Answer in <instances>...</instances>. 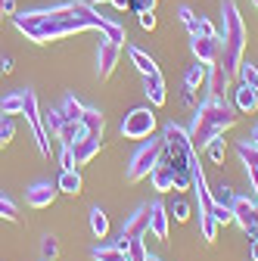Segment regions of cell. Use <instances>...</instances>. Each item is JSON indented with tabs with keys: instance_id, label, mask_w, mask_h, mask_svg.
<instances>
[{
	"instance_id": "obj_1",
	"label": "cell",
	"mask_w": 258,
	"mask_h": 261,
	"mask_svg": "<svg viewBox=\"0 0 258 261\" xmlns=\"http://www.w3.org/2000/svg\"><path fill=\"white\" fill-rule=\"evenodd\" d=\"M13 22L35 44H50V41L78 35V31H87V28L103 31L106 25V19L93 7H87L84 0H72V4H59V7L35 10V13H13Z\"/></svg>"
},
{
	"instance_id": "obj_2",
	"label": "cell",
	"mask_w": 258,
	"mask_h": 261,
	"mask_svg": "<svg viewBox=\"0 0 258 261\" xmlns=\"http://www.w3.org/2000/svg\"><path fill=\"white\" fill-rule=\"evenodd\" d=\"M237 121H240L237 106H230L227 96H215V93H209L205 100L199 103L196 115H193V124H190V130H187L193 149H196V152L205 149L215 137H221L224 130H230Z\"/></svg>"
},
{
	"instance_id": "obj_3",
	"label": "cell",
	"mask_w": 258,
	"mask_h": 261,
	"mask_svg": "<svg viewBox=\"0 0 258 261\" xmlns=\"http://www.w3.org/2000/svg\"><path fill=\"white\" fill-rule=\"evenodd\" d=\"M221 16H224V53H221V65L227 69L230 75H237L240 62H243V50H246V25L240 19V10L234 0H224L221 4Z\"/></svg>"
},
{
	"instance_id": "obj_4",
	"label": "cell",
	"mask_w": 258,
	"mask_h": 261,
	"mask_svg": "<svg viewBox=\"0 0 258 261\" xmlns=\"http://www.w3.org/2000/svg\"><path fill=\"white\" fill-rule=\"evenodd\" d=\"M165 162L174 168V171H193L199 165V155H196V149H193V143H190V134L184 127H177V124H165Z\"/></svg>"
},
{
	"instance_id": "obj_5",
	"label": "cell",
	"mask_w": 258,
	"mask_h": 261,
	"mask_svg": "<svg viewBox=\"0 0 258 261\" xmlns=\"http://www.w3.org/2000/svg\"><path fill=\"white\" fill-rule=\"evenodd\" d=\"M162 155H165V137L143 143V146L131 155V162H127V180L137 184V180L149 177V174H152V168L159 165V162H162Z\"/></svg>"
},
{
	"instance_id": "obj_6",
	"label": "cell",
	"mask_w": 258,
	"mask_h": 261,
	"mask_svg": "<svg viewBox=\"0 0 258 261\" xmlns=\"http://www.w3.org/2000/svg\"><path fill=\"white\" fill-rule=\"evenodd\" d=\"M156 130V115H152V109H134V112H127L124 115V121H121V134L127 137V140H143V137H149Z\"/></svg>"
},
{
	"instance_id": "obj_7",
	"label": "cell",
	"mask_w": 258,
	"mask_h": 261,
	"mask_svg": "<svg viewBox=\"0 0 258 261\" xmlns=\"http://www.w3.org/2000/svg\"><path fill=\"white\" fill-rule=\"evenodd\" d=\"M234 221L243 227V233L249 240L258 237V196L249 199V196H234Z\"/></svg>"
},
{
	"instance_id": "obj_8",
	"label": "cell",
	"mask_w": 258,
	"mask_h": 261,
	"mask_svg": "<svg viewBox=\"0 0 258 261\" xmlns=\"http://www.w3.org/2000/svg\"><path fill=\"white\" fill-rule=\"evenodd\" d=\"M205 75H209V65L199 62V59L187 69V75H184V90H180V103H184V106H193V103H196V93H199V87L205 84Z\"/></svg>"
},
{
	"instance_id": "obj_9",
	"label": "cell",
	"mask_w": 258,
	"mask_h": 261,
	"mask_svg": "<svg viewBox=\"0 0 258 261\" xmlns=\"http://www.w3.org/2000/svg\"><path fill=\"white\" fill-rule=\"evenodd\" d=\"M193 47V56L205 65H215L221 62V53H224V44H221V35H209V38H193L190 41Z\"/></svg>"
},
{
	"instance_id": "obj_10",
	"label": "cell",
	"mask_w": 258,
	"mask_h": 261,
	"mask_svg": "<svg viewBox=\"0 0 258 261\" xmlns=\"http://www.w3.org/2000/svg\"><path fill=\"white\" fill-rule=\"evenodd\" d=\"M118 56H121V44H112V41H100V50H96V75H100V81L112 78L115 65H118Z\"/></svg>"
},
{
	"instance_id": "obj_11",
	"label": "cell",
	"mask_w": 258,
	"mask_h": 261,
	"mask_svg": "<svg viewBox=\"0 0 258 261\" xmlns=\"http://www.w3.org/2000/svg\"><path fill=\"white\" fill-rule=\"evenodd\" d=\"M100 146H103V134H84V137H78L75 143H69V149L75 152V165L90 162L96 152H100Z\"/></svg>"
},
{
	"instance_id": "obj_12",
	"label": "cell",
	"mask_w": 258,
	"mask_h": 261,
	"mask_svg": "<svg viewBox=\"0 0 258 261\" xmlns=\"http://www.w3.org/2000/svg\"><path fill=\"white\" fill-rule=\"evenodd\" d=\"M177 16H180V22L187 25L190 38H209V35H218V31H215V25H212L209 19L196 16V13H193L190 7H180V10H177Z\"/></svg>"
},
{
	"instance_id": "obj_13",
	"label": "cell",
	"mask_w": 258,
	"mask_h": 261,
	"mask_svg": "<svg viewBox=\"0 0 258 261\" xmlns=\"http://www.w3.org/2000/svg\"><path fill=\"white\" fill-rule=\"evenodd\" d=\"M230 72L224 69L221 62H215V65H209V75H205V87H209V93H215V96H227V87H230Z\"/></svg>"
},
{
	"instance_id": "obj_14",
	"label": "cell",
	"mask_w": 258,
	"mask_h": 261,
	"mask_svg": "<svg viewBox=\"0 0 258 261\" xmlns=\"http://www.w3.org/2000/svg\"><path fill=\"white\" fill-rule=\"evenodd\" d=\"M149 233L156 240H165L168 237V208L162 202H149Z\"/></svg>"
},
{
	"instance_id": "obj_15",
	"label": "cell",
	"mask_w": 258,
	"mask_h": 261,
	"mask_svg": "<svg viewBox=\"0 0 258 261\" xmlns=\"http://www.w3.org/2000/svg\"><path fill=\"white\" fill-rule=\"evenodd\" d=\"M143 87H146V96L152 106H165L168 93H165V78L162 72H152V75H143Z\"/></svg>"
},
{
	"instance_id": "obj_16",
	"label": "cell",
	"mask_w": 258,
	"mask_h": 261,
	"mask_svg": "<svg viewBox=\"0 0 258 261\" xmlns=\"http://www.w3.org/2000/svg\"><path fill=\"white\" fill-rule=\"evenodd\" d=\"M56 193H59V187H53V184H35L28 190V205L31 208H44V205H50L53 199H56Z\"/></svg>"
},
{
	"instance_id": "obj_17",
	"label": "cell",
	"mask_w": 258,
	"mask_h": 261,
	"mask_svg": "<svg viewBox=\"0 0 258 261\" xmlns=\"http://www.w3.org/2000/svg\"><path fill=\"white\" fill-rule=\"evenodd\" d=\"M240 159H243V165L249 171V180L255 187V196H258V146L249 140V143H240Z\"/></svg>"
},
{
	"instance_id": "obj_18",
	"label": "cell",
	"mask_w": 258,
	"mask_h": 261,
	"mask_svg": "<svg viewBox=\"0 0 258 261\" xmlns=\"http://www.w3.org/2000/svg\"><path fill=\"white\" fill-rule=\"evenodd\" d=\"M149 180H152V187H156L159 193H165V190H174V168H171L168 162L162 159V162H159V165L152 168Z\"/></svg>"
},
{
	"instance_id": "obj_19",
	"label": "cell",
	"mask_w": 258,
	"mask_h": 261,
	"mask_svg": "<svg viewBox=\"0 0 258 261\" xmlns=\"http://www.w3.org/2000/svg\"><path fill=\"white\" fill-rule=\"evenodd\" d=\"M234 100H237V112H255V109H258V90L240 81V87H237V93H234Z\"/></svg>"
},
{
	"instance_id": "obj_20",
	"label": "cell",
	"mask_w": 258,
	"mask_h": 261,
	"mask_svg": "<svg viewBox=\"0 0 258 261\" xmlns=\"http://www.w3.org/2000/svg\"><path fill=\"white\" fill-rule=\"evenodd\" d=\"M127 56H131V62L137 65V72H140V75H152V72H159L156 59H152L146 50H140V47H127Z\"/></svg>"
},
{
	"instance_id": "obj_21",
	"label": "cell",
	"mask_w": 258,
	"mask_h": 261,
	"mask_svg": "<svg viewBox=\"0 0 258 261\" xmlns=\"http://www.w3.org/2000/svg\"><path fill=\"white\" fill-rule=\"evenodd\" d=\"M59 193H69V196H78L81 193V174H78V168H62V174H59Z\"/></svg>"
},
{
	"instance_id": "obj_22",
	"label": "cell",
	"mask_w": 258,
	"mask_h": 261,
	"mask_svg": "<svg viewBox=\"0 0 258 261\" xmlns=\"http://www.w3.org/2000/svg\"><path fill=\"white\" fill-rule=\"evenodd\" d=\"M22 109H25V87L7 93L4 100H0V112H4V115H19Z\"/></svg>"
},
{
	"instance_id": "obj_23",
	"label": "cell",
	"mask_w": 258,
	"mask_h": 261,
	"mask_svg": "<svg viewBox=\"0 0 258 261\" xmlns=\"http://www.w3.org/2000/svg\"><path fill=\"white\" fill-rule=\"evenodd\" d=\"M59 112H62V115H66L69 121H78V118H81V115L87 112V106H84V103L78 100V96H72V93H69V96H66V100H62V106H59Z\"/></svg>"
},
{
	"instance_id": "obj_24",
	"label": "cell",
	"mask_w": 258,
	"mask_h": 261,
	"mask_svg": "<svg viewBox=\"0 0 258 261\" xmlns=\"http://www.w3.org/2000/svg\"><path fill=\"white\" fill-rule=\"evenodd\" d=\"M90 230H93L96 240H103V237L109 233V218H106L103 208H93V212H90Z\"/></svg>"
},
{
	"instance_id": "obj_25",
	"label": "cell",
	"mask_w": 258,
	"mask_h": 261,
	"mask_svg": "<svg viewBox=\"0 0 258 261\" xmlns=\"http://www.w3.org/2000/svg\"><path fill=\"white\" fill-rule=\"evenodd\" d=\"M234 196H237V193H234L230 187H224V184L215 187V190H212V208L221 205V208H230V212H234Z\"/></svg>"
},
{
	"instance_id": "obj_26",
	"label": "cell",
	"mask_w": 258,
	"mask_h": 261,
	"mask_svg": "<svg viewBox=\"0 0 258 261\" xmlns=\"http://www.w3.org/2000/svg\"><path fill=\"white\" fill-rule=\"evenodd\" d=\"M103 38H106V41H112V44H124V41H127V31H124V25H118V22L106 19V25H103Z\"/></svg>"
},
{
	"instance_id": "obj_27",
	"label": "cell",
	"mask_w": 258,
	"mask_h": 261,
	"mask_svg": "<svg viewBox=\"0 0 258 261\" xmlns=\"http://www.w3.org/2000/svg\"><path fill=\"white\" fill-rule=\"evenodd\" d=\"M237 78H240L243 84H249V87H255V90H258V65H252V62H240Z\"/></svg>"
},
{
	"instance_id": "obj_28",
	"label": "cell",
	"mask_w": 258,
	"mask_h": 261,
	"mask_svg": "<svg viewBox=\"0 0 258 261\" xmlns=\"http://www.w3.org/2000/svg\"><path fill=\"white\" fill-rule=\"evenodd\" d=\"M205 152H209V159L215 162V165H221V162H224V152H227V146H224V134L215 137V140L205 146Z\"/></svg>"
},
{
	"instance_id": "obj_29",
	"label": "cell",
	"mask_w": 258,
	"mask_h": 261,
	"mask_svg": "<svg viewBox=\"0 0 258 261\" xmlns=\"http://www.w3.org/2000/svg\"><path fill=\"white\" fill-rule=\"evenodd\" d=\"M41 255H44V261H53V258L59 255V240H56V237H44V243H41Z\"/></svg>"
},
{
	"instance_id": "obj_30",
	"label": "cell",
	"mask_w": 258,
	"mask_h": 261,
	"mask_svg": "<svg viewBox=\"0 0 258 261\" xmlns=\"http://www.w3.org/2000/svg\"><path fill=\"white\" fill-rule=\"evenodd\" d=\"M168 212H171L174 221H187V218H190V205H187L184 199H174V202L168 205Z\"/></svg>"
},
{
	"instance_id": "obj_31",
	"label": "cell",
	"mask_w": 258,
	"mask_h": 261,
	"mask_svg": "<svg viewBox=\"0 0 258 261\" xmlns=\"http://www.w3.org/2000/svg\"><path fill=\"white\" fill-rule=\"evenodd\" d=\"M127 10H134L137 16L140 13H152L156 10V0H127Z\"/></svg>"
},
{
	"instance_id": "obj_32",
	"label": "cell",
	"mask_w": 258,
	"mask_h": 261,
	"mask_svg": "<svg viewBox=\"0 0 258 261\" xmlns=\"http://www.w3.org/2000/svg\"><path fill=\"white\" fill-rule=\"evenodd\" d=\"M0 218H7V221H19V212H16V205H13L10 199H4V196H0Z\"/></svg>"
},
{
	"instance_id": "obj_33",
	"label": "cell",
	"mask_w": 258,
	"mask_h": 261,
	"mask_svg": "<svg viewBox=\"0 0 258 261\" xmlns=\"http://www.w3.org/2000/svg\"><path fill=\"white\" fill-rule=\"evenodd\" d=\"M13 137V121L10 118H0V143H7Z\"/></svg>"
},
{
	"instance_id": "obj_34",
	"label": "cell",
	"mask_w": 258,
	"mask_h": 261,
	"mask_svg": "<svg viewBox=\"0 0 258 261\" xmlns=\"http://www.w3.org/2000/svg\"><path fill=\"white\" fill-rule=\"evenodd\" d=\"M87 7H96V4H112L115 10H127V0H84Z\"/></svg>"
},
{
	"instance_id": "obj_35",
	"label": "cell",
	"mask_w": 258,
	"mask_h": 261,
	"mask_svg": "<svg viewBox=\"0 0 258 261\" xmlns=\"http://www.w3.org/2000/svg\"><path fill=\"white\" fill-rule=\"evenodd\" d=\"M62 168H75V152L69 146H62Z\"/></svg>"
},
{
	"instance_id": "obj_36",
	"label": "cell",
	"mask_w": 258,
	"mask_h": 261,
	"mask_svg": "<svg viewBox=\"0 0 258 261\" xmlns=\"http://www.w3.org/2000/svg\"><path fill=\"white\" fill-rule=\"evenodd\" d=\"M140 25H143L146 31H152V28H156V16H152V13H140Z\"/></svg>"
},
{
	"instance_id": "obj_37",
	"label": "cell",
	"mask_w": 258,
	"mask_h": 261,
	"mask_svg": "<svg viewBox=\"0 0 258 261\" xmlns=\"http://www.w3.org/2000/svg\"><path fill=\"white\" fill-rule=\"evenodd\" d=\"M7 72H13V56H4V59H0V75H7Z\"/></svg>"
},
{
	"instance_id": "obj_38",
	"label": "cell",
	"mask_w": 258,
	"mask_h": 261,
	"mask_svg": "<svg viewBox=\"0 0 258 261\" xmlns=\"http://www.w3.org/2000/svg\"><path fill=\"white\" fill-rule=\"evenodd\" d=\"M252 261H258V237L252 240Z\"/></svg>"
},
{
	"instance_id": "obj_39",
	"label": "cell",
	"mask_w": 258,
	"mask_h": 261,
	"mask_svg": "<svg viewBox=\"0 0 258 261\" xmlns=\"http://www.w3.org/2000/svg\"><path fill=\"white\" fill-rule=\"evenodd\" d=\"M252 4H255V10H258V0H252Z\"/></svg>"
},
{
	"instance_id": "obj_40",
	"label": "cell",
	"mask_w": 258,
	"mask_h": 261,
	"mask_svg": "<svg viewBox=\"0 0 258 261\" xmlns=\"http://www.w3.org/2000/svg\"><path fill=\"white\" fill-rule=\"evenodd\" d=\"M41 261H44V258H41Z\"/></svg>"
}]
</instances>
